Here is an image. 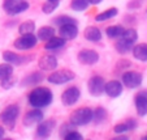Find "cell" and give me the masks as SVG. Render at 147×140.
I'll list each match as a JSON object with an SVG mask.
<instances>
[{
    "label": "cell",
    "instance_id": "cell-36",
    "mask_svg": "<svg viewBox=\"0 0 147 140\" xmlns=\"http://www.w3.org/2000/svg\"><path fill=\"white\" fill-rule=\"evenodd\" d=\"M69 127H70L69 124H63V126H61V130H60V136L63 137V139H64V136L68 134V132L72 131V130H70Z\"/></svg>",
    "mask_w": 147,
    "mask_h": 140
},
{
    "label": "cell",
    "instance_id": "cell-7",
    "mask_svg": "<svg viewBox=\"0 0 147 140\" xmlns=\"http://www.w3.org/2000/svg\"><path fill=\"white\" fill-rule=\"evenodd\" d=\"M104 85H106V81H104V79L102 76H92L89 80L87 87H89V92L92 96L99 97L104 93Z\"/></svg>",
    "mask_w": 147,
    "mask_h": 140
},
{
    "label": "cell",
    "instance_id": "cell-34",
    "mask_svg": "<svg viewBox=\"0 0 147 140\" xmlns=\"http://www.w3.org/2000/svg\"><path fill=\"white\" fill-rule=\"evenodd\" d=\"M113 131L116 132V134H122V132L129 131V127L126 126V123H121V124H117V126H115Z\"/></svg>",
    "mask_w": 147,
    "mask_h": 140
},
{
    "label": "cell",
    "instance_id": "cell-39",
    "mask_svg": "<svg viewBox=\"0 0 147 140\" xmlns=\"http://www.w3.org/2000/svg\"><path fill=\"white\" fill-rule=\"evenodd\" d=\"M4 136V128L1 126H0V139H1V137Z\"/></svg>",
    "mask_w": 147,
    "mask_h": 140
},
{
    "label": "cell",
    "instance_id": "cell-22",
    "mask_svg": "<svg viewBox=\"0 0 147 140\" xmlns=\"http://www.w3.org/2000/svg\"><path fill=\"white\" fill-rule=\"evenodd\" d=\"M53 36H55V29L52 26H43L38 30V38L42 41H46V42L52 38Z\"/></svg>",
    "mask_w": 147,
    "mask_h": 140
},
{
    "label": "cell",
    "instance_id": "cell-19",
    "mask_svg": "<svg viewBox=\"0 0 147 140\" xmlns=\"http://www.w3.org/2000/svg\"><path fill=\"white\" fill-rule=\"evenodd\" d=\"M65 46V39L63 37H55L53 36L51 39H48L45 47L47 50H56V48H61Z\"/></svg>",
    "mask_w": 147,
    "mask_h": 140
},
{
    "label": "cell",
    "instance_id": "cell-9",
    "mask_svg": "<svg viewBox=\"0 0 147 140\" xmlns=\"http://www.w3.org/2000/svg\"><path fill=\"white\" fill-rule=\"evenodd\" d=\"M80 96H81V92L78 88L70 87L61 94V102L65 106H72V105H74L80 100Z\"/></svg>",
    "mask_w": 147,
    "mask_h": 140
},
{
    "label": "cell",
    "instance_id": "cell-14",
    "mask_svg": "<svg viewBox=\"0 0 147 140\" xmlns=\"http://www.w3.org/2000/svg\"><path fill=\"white\" fill-rule=\"evenodd\" d=\"M38 64L43 71H52L57 67V59L53 55H43L42 58H39Z\"/></svg>",
    "mask_w": 147,
    "mask_h": 140
},
{
    "label": "cell",
    "instance_id": "cell-12",
    "mask_svg": "<svg viewBox=\"0 0 147 140\" xmlns=\"http://www.w3.org/2000/svg\"><path fill=\"white\" fill-rule=\"evenodd\" d=\"M56 122L53 119H48L45 122H39V126L36 128V135L39 137H48L52 134L53 128H55Z\"/></svg>",
    "mask_w": 147,
    "mask_h": 140
},
{
    "label": "cell",
    "instance_id": "cell-31",
    "mask_svg": "<svg viewBox=\"0 0 147 140\" xmlns=\"http://www.w3.org/2000/svg\"><path fill=\"white\" fill-rule=\"evenodd\" d=\"M122 38L128 39V41H130V42H136L137 39H138V34H137V30H134V29H128V30H124V33H122Z\"/></svg>",
    "mask_w": 147,
    "mask_h": 140
},
{
    "label": "cell",
    "instance_id": "cell-6",
    "mask_svg": "<svg viewBox=\"0 0 147 140\" xmlns=\"http://www.w3.org/2000/svg\"><path fill=\"white\" fill-rule=\"evenodd\" d=\"M36 45V37L33 33L30 34H21L20 38L14 41V47L17 50H29Z\"/></svg>",
    "mask_w": 147,
    "mask_h": 140
},
{
    "label": "cell",
    "instance_id": "cell-17",
    "mask_svg": "<svg viewBox=\"0 0 147 140\" xmlns=\"http://www.w3.org/2000/svg\"><path fill=\"white\" fill-rule=\"evenodd\" d=\"M83 36H85V38H86L87 41H91V42H98V41L102 39V33H100V30L98 28H95V26H89V28H86Z\"/></svg>",
    "mask_w": 147,
    "mask_h": 140
},
{
    "label": "cell",
    "instance_id": "cell-33",
    "mask_svg": "<svg viewBox=\"0 0 147 140\" xmlns=\"http://www.w3.org/2000/svg\"><path fill=\"white\" fill-rule=\"evenodd\" d=\"M64 139L65 140H82V135H81L80 132L72 130V131H69L67 135H65Z\"/></svg>",
    "mask_w": 147,
    "mask_h": 140
},
{
    "label": "cell",
    "instance_id": "cell-37",
    "mask_svg": "<svg viewBox=\"0 0 147 140\" xmlns=\"http://www.w3.org/2000/svg\"><path fill=\"white\" fill-rule=\"evenodd\" d=\"M125 123H126V126L129 127V130H134L137 127V122L134 121V119H128Z\"/></svg>",
    "mask_w": 147,
    "mask_h": 140
},
{
    "label": "cell",
    "instance_id": "cell-30",
    "mask_svg": "<svg viewBox=\"0 0 147 140\" xmlns=\"http://www.w3.org/2000/svg\"><path fill=\"white\" fill-rule=\"evenodd\" d=\"M53 23H55L56 25L61 26V25H65V24H77V20L72 18V17H69V16H59L53 20Z\"/></svg>",
    "mask_w": 147,
    "mask_h": 140
},
{
    "label": "cell",
    "instance_id": "cell-32",
    "mask_svg": "<svg viewBox=\"0 0 147 140\" xmlns=\"http://www.w3.org/2000/svg\"><path fill=\"white\" fill-rule=\"evenodd\" d=\"M59 5V1H47L46 4L42 5V11L45 12V13H52Z\"/></svg>",
    "mask_w": 147,
    "mask_h": 140
},
{
    "label": "cell",
    "instance_id": "cell-15",
    "mask_svg": "<svg viewBox=\"0 0 147 140\" xmlns=\"http://www.w3.org/2000/svg\"><path fill=\"white\" fill-rule=\"evenodd\" d=\"M104 92L109 96V97H119L122 93V85L117 80H111L104 85Z\"/></svg>",
    "mask_w": 147,
    "mask_h": 140
},
{
    "label": "cell",
    "instance_id": "cell-1",
    "mask_svg": "<svg viewBox=\"0 0 147 140\" xmlns=\"http://www.w3.org/2000/svg\"><path fill=\"white\" fill-rule=\"evenodd\" d=\"M52 100H53L52 92L48 88H45V87L35 88L29 94V102H30V105L34 107H38V109L48 106L52 102Z\"/></svg>",
    "mask_w": 147,
    "mask_h": 140
},
{
    "label": "cell",
    "instance_id": "cell-5",
    "mask_svg": "<svg viewBox=\"0 0 147 140\" xmlns=\"http://www.w3.org/2000/svg\"><path fill=\"white\" fill-rule=\"evenodd\" d=\"M74 77H76L74 72H72L70 70H60V71L53 72L52 75H50L48 81H50L51 84L61 85V84H65V83H68V81H72Z\"/></svg>",
    "mask_w": 147,
    "mask_h": 140
},
{
    "label": "cell",
    "instance_id": "cell-28",
    "mask_svg": "<svg viewBox=\"0 0 147 140\" xmlns=\"http://www.w3.org/2000/svg\"><path fill=\"white\" fill-rule=\"evenodd\" d=\"M13 73V67L11 64H1L0 66V81L11 77Z\"/></svg>",
    "mask_w": 147,
    "mask_h": 140
},
{
    "label": "cell",
    "instance_id": "cell-23",
    "mask_svg": "<svg viewBox=\"0 0 147 140\" xmlns=\"http://www.w3.org/2000/svg\"><path fill=\"white\" fill-rule=\"evenodd\" d=\"M133 43L134 42H130V41H128V39H125L121 37V39L116 43V50L119 51L120 54H125L133 48Z\"/></svg>",
    "mask_w": 147,
    "mask_h": 140
},
{
    "label": "cell",
    "instance_id": "cell-21",
    "mask_svg": "<svg viewBox=\"0 0 147 140\" xmlns=\"http://www.w3.org/2000/svg\"><path fill=\"white\" fill-rule=\"evenodd\" d=\"M3 59L7 63H9V64H21V63H24V60H25L22 56L17 55V54L12 53V51H5V53L3 54Z\"/></svg>",
    "mask_w": 147,
    "mask_h": 140
},
{
    "label": "cell",
    "instance_id": "cell-11",
    "mask_svg": "<svg viewBox=\"0 0 147 140\" xmlns=\"http://www.w3.org/2000/svg\"><path fill=\"white\" fill-rule=\"evenodd\" d=\"M134 104H136V109L139 117H143L147 114V90H143L136 96Z\"/></svg>",
    "mask_w": 147,
    "mask_h": 140
},
{
    "label": "cell",
    "instance_id": "cell-10",
    "mask_svg": "<svg viewBox=\"0 0 147 140\" xmlns=\"http://www.w3.org/2000/svg\"><path fill=\"white\" fill-rule=\"evenodd\" d=\"M142 75L139 72H125L122 75V83H124L125 87L134 89V88H138L142 84Z\"/></svg>",
    "mask_w": 147,
    "mask_h": 140
},
{
    "label": "cell",
    "instance_id": "cell-20",
    "mask_svg": "<svg viewBox=\"0 0 147 140\" xmlns=\"http://www.w3.org/2000/svg\"><path fill=\"white\" fill-rule=\"evenodd\" d=\"M42 80H43V75H42V73H39V72L30 73V75L26 76V77L22 80V85H24V87L35 85V84H39Z\"/></svg>",
    "mask_w": 147,
    "mask_h": 140
},
{
    "label": "cell",
    "instance_id": "cell-25",
    "mask_svg": "<svg viewBox=\"0 0 147 140\" xmlns=\"http://www.w3.org/2000/svg\"><path fill=\"white\" fill-rule=\"evenodd\" d=\"M117 13H119V11H117L116 8H111V9H107V11H104V12H102V13L96 14L95 20H96V21H106V20L117 16Z\"/></svg>",
    "mask_w": 147,
    "mask_h": 140
},
{
    "label": "cell",
    "instance_id": "cell-40",
    "mask_svg": "<svg viewBox=\"0 0 147 140\" xmlns=\"http://www.w3.org/2000/svg\"><path fill=\"white\" fill-rule=\"evenodd\" d=\"M48 1H59V0H48Z\"/></svg>",
    "mask_w": 147,
    "mask_h": 140
},
{
    "label": "cell",
    "instance_id": "cell-29",
    "mask_svg": "<svg viewBox=\"0 0 147 140\" xmlns=\"http://www.w3.org/2000/svg\"><path fill=\"white\" fill-rule=\"evenodd\" d=\"M34 29H35V24L33 21H26V23H22L20 25L18 31L21 34H30L34 31Z\"/></svg>",
    "mask_w": 147,
    "mask_h": 140
},
{
    "label": "cell",
    "instance_id": "cell-18",
    "mask_svg": "<svg viewBox=\"0 0 147 140\" xmlns=\"http://www.w3.org/2000/svg\"><path fill=\"white\" fill-rule=\"evenodd\" d=\"M133 55L141 62H147V43H139L133 47Z\"/></svg>",
    "mask_w": 147,
    "mask_h": 140
},
{
    "label": "cell",
    "instance_id": "cell-38",
    "mask_svg": "<svg viewBox=\"0 0 147 140\" xmlns=\"http://www.w3.org/2000/svg\"><path fill=\"white\" fill-rule=\"evenodd\" d=\"M103 0H89V3H91V4H100Z\"/></svg>",
    "mask_w": 147,
    "mask_h": 140
},
{
    "label": "cell",
    "instance_id": "cell-4",
    "mask_svg": "<svg viewBox=\"0 0 147 140\" xmlns=\"http://www.w3.org/2000/svg\"><path fill=\"white\" fill-rule=\"evenodd\" d=\"M3 7L8 14H18L29 8V3L26 0H4Z\"/></svg>",
    "mask_w": 147,
    "mask_h": 140
},
{
    "label": "cell",
    "instance_id": "cell-26",
    "mask_svg": "<svg viewBox=\"0 0 147 140\" xmlns=\"http://www.w3.org/2000/svg\"><path fill=\"white\" fill-rule=\"evenodd\" d=\"M89 0H72L70 3V8L74 9L76 12H82L85 9H87L89 7Z\"/></svg>",
    "mask_w": 147,
    "mask_h": 140
},
{
    "label": "cell",
    "instance_id": "cell-41",
    "mask_svg": "<svg viewBox=\"0 0 147 140\" xmlns=\"http://www.w3.org/2000/svg\"><path fill=\"white\" fill-rule=\"evenodd\" d=\"M146 139H147V137H146Z\"/></svg>",
    "mask_w": 147,
    "mask_h": 140
},
{
    "label": "cell",
    "instance_id": "cell-16",
    "mask_svg": "<svg viewBox=\"0 0 147 140\" xmlns=\"http://www.w3.org/2000/svg\"><path fill=\"white\" fill-rule=\"evenodd\" d=\"M60 36L64 39H74L78 36V29L76 24H65L60 26Z\"/></svg>",
    "mask_w": 147,
    "mask_h": 140
},
{
    "label": "cell",
    "instance_id": "cell-2",
    "mask_svg": "<svg viewBox=\"0 0 147 140\" xmlns=\"http://www.w3.org/2000/svg\"><path fill=\"white\" fill-rule=\"evenodd\" d=\"M92 121V110L89 107L77 109L70 115V123L73 126H85Z\"/></svg>",
    "mask_w": 147,
    "mask_h": 140
},
{
    "label": "cell",
    "instance_id": "cell-35",
    "mask_svg": "<svg viewBox=\"0 0 147 140\" xmlns=\"http://www.w3.org/2000/svg\"><path fill=\"white\" fill-rule=\"evenodd\" d=\"M13 84H14V80L12 79V76L8 79H5V80H1V85H3L4 89H8V88L13 87Z\"/></svg>",
    "mask_w": 147,
    "mask_h": 140
},
{
    "label": "cell",
    "instance_id": "cell-3",
    "mask_svg": "<svg viewBox=\"0 0 147 140\" xmlns=\"http://www.w3.org/2000/svg\"><path fill=\"white\" fill-rule=\"evenodd\" d=\"M20 114V109L17 105H11V106L5 107L3 110V113L0 114V121L3 122V124L8 128H13L14 124H16V121L18 118Z\"/></svg>",
    "mask_w": 147,
    "mask_h": 140
},
{
    "label": "cell",
    "instance_id": "cell-8",
    "mask_svg": "<svg viewBox=\"0 0 147 140\" xmlns=\"http://www.w3.org/2000/svg\"><path fill=\"white\" fill-rule=\"evenodd\" d=\"M99 60V54L94 50H90V48H85V50H81L78 53V62L82 63V64L86 66H92Z\"/></svg>",
    "mask_w": 147,
    "mask_h": 140
},
{
    "label": "cell",
    "instance_id": "cell-27",
    "mask_svg": "<svg viewBox=\"0 0 147 140\" xmlns=\"http://www.w3.org/2000/svg\"><path fill=\"white\" fill-rule=\"evenodd\" d=\"M106 33L109 38H117V37L122 36V33H124V28H122V26H119V25L117 26L116 25L109 26V28H107Z\"/></svg>",
    "mask_w": 147,
    "mask_h": 140
},
{
    "label": "cell",
    "instance_id": "cell-13",
    "mask_svg": "<svg viewBox=\"0 0 147 140\" xmlns=\"http://www.w3.org/2000/svg\"><path fill=\"white\" fill-rule=\"evenodd\" d=\"M43 117H45L43 113L36 107L35 110H31V111H29L28 114L25 115V118H24V124H25L26 127H30V126H33V124L42 122L43 121Z\"/></svg>",
    "mask_w": 147,
    "mask_h": 140
},
{
    "label": "cell",
    "instance_id": "cell-24",
    "mask_svg": "<svg viewBox=\"0 0 147 140\" xmlns=\"http://www.w3.org/2000/svg\"><path fill=\"white\" fill-rule=\"evenodd\" d=\"M107 118V111L103 107H96L95 111H92V121L95 122V124H100L103 121H106Z\"/></svg>",
    "mask_w": 147,
    "mask_h": 140
}]
</instances>
